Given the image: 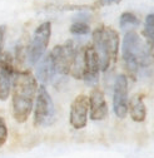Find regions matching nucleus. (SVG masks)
I'll return each mask as SVG.
<instances>
[{"mask_svg": "<svg viewBox=\"0 0 154 158\" xmlns=\"http://www.w3.org/2000/svg\"><path fill=\"white\" fill-rule=\"evenodd\" d=\"M55 118V108L53 99L45 85L38 87L34 107V126L44 127L53 123Z\"/></svg>", "mask_w": 154, "mask_h": 158, "instance_id": "nucleus-4", "label": "nucleus"}, {"mask_svg": "<svg viewBox=\"0 0 154 158\" xmlns=\"http://www.w3.org/2000/svg\"><path fill=\"white\" fill-rule=\"evenodd\" d=\"M14 62L9 53L3 54L0 59V101L5 102L11 94L14 79Z\"/></svg>", "mask_w": 154, "mask_h": 158, "instance_id": "nucleus-8", "label": "nucleus"}, {"mask_svg": "<svg viewBox=\"0 0 154 158\" xmlns=\"http://www.w3.org/2000/svg\"><path fill=\"white\" fill-rule=\"evenodd\" d=\"M70 33L75 35H85L90 33V28L85 22H75L70 27Z\"/></svg>", "mask_w": 154, "mask_h": 158, "instance_id": "nucleus-17", "label": "nucleus"}, {"mask_svg": "<svg viewBox=\"0 0 154 158\" xmlns=\"http://www.w3.org/2000/svg\"><path fill=\"white\" fill-rule=\"evenodd\" d=\"M5 33H6V28L5 25H0V59L3 56V50H4V40H5Z\"/></svg>", "mask_w": 154, "mask_h": 158, "instance_id": "nucleus-20", "label": "nucleus"}, {"mask_svg": "<svg viewBox=\"0 0 154 158\" xmlns=\"http://www.w3.org/2000/svg\"><path fill=\"white\" fill-rule=\"evenodd\" d=\"M153 45H154V42H153Z\"/></svg>", "mask_w": 154, "mask_h": 158, "instance_id": "nucleus-21", "label": "nucleus"}, {"mask_svg": "<svg viewBox=\"0 0 154 158\" xmlns=\"http://www.w3.org/2000/svg\"><path fill=\"white\" fill-rule=\"evenodd\" d=\"M36 79L40 81L43 84H47L49 82H51L56 72L54 68V63H53V59L50 56V54L44 55L39 62L36 63Z\"/></svg>", "mask_w": 154, "mask_h": 158, "instance_id": "nucleus-12", "label": "nucleus"}, {"mask_svg": "<svg viewBox=\"0 0 154 158\" xmlns=\"http://www.w3.org/2000/svg\"><path fill=\"white\" fill-rule=\"evenodd\" d=\"M128 79L127 75L119 74L115 78L113 87V110L118 118H125L128 114Z\"/></svg>", "mask_w": 154, "mask_h": 158, "instance_id": "nucleus-7", "label": "nucleus"}, {"mask_svg": "<svg viewBox=\"0 0 154 158\" xmlns=\"http://www.w3.org/2000/svg\"><path fill=\"white\" fill-rule=\"evenodd\" d=\"M122 0H97L95 2V6L100 8V6H109V5H115V4H119Z\"/></svg>", "mask_w": 154, "mask_h": 158, "instance_id": "nucleus-19", "label": "nucleus"}, {"mask_svg": "<svg viewBox=\"0 0 154 158\" xmlns=\"http://www.w3.org/2000/svg\"><path fill=\"white\" fill-rule=\"evenodd\" d=\"M75 52H76V48L73 40H68L63 45H55L53 48V50L49 54L53 59L56 74L59 75L70 74V68L75 56Z\"/></svg>", "mask_w": 154, "mask_h": 158, "instance_id": "nucleus-6", "label": "nucleus"}, {"mask_svg": "<svg viewBox=\"0 0 154 158\" xmlns=\"http://www.w3.org/2000/svg\"><path fill=\"white\" fill-rule=\"evenodd\" d=\"M8 135H9V132H8L6 123H5V121H4V118L0 117V147H3V146L6 143Z\"/></svg>", "mask_w": 154, "mask_h": 158, "instance_id": "nucleus-18", "label": "nucleus"}, {"mask_svg": "<svg viewBox=\"0 0 154 158\" xmlns=\"http://www.w3.org/2000/svg\"><path fill=\"white\" fill-rule=\"evenodd\" d=\"M119 35L113 28L99 27L93 31V48L102 72H105L115 63L119 53Z\"/></svg>", "mask_w": 154, "mask_h": 158, "instance_id": "nucleus-3", "label": "nucleus"}, {"mask_svg": "<svg viewBox=\"0 0 154 158\" xmlns=\"http://www.w3.org/2000/svg\"><path fill=\"white\" fill-rule=\"evenodd\" d=\"M89 102V117L91 121H102L108 115V104L103 90L94 88L88 98Z\"/></svg>", "mask_w": 154, "mask_h": 158, "instance_id": "nucleus-11", "label": "nucleus"}, {"mask_svg": "<svg viewBox=\"0 0 154 158\" xmlns=\"http://www.w3.org/2000/svg\"><path fill=\"white\" fill-rule=\"evenodd\" d=\"M143 35L147 39V43L153 47V42H154V13L149 14L147 16V19H145V25H144Z\"/></svg>", "mask_w": 154, "mask_h": 158, "instance_id": "nucleus-15", "label": "nucleus"}, {"mask_svg": "<svg viewBox=\"0 0 154 158\" xmlns=\"http://www.w3.org/2000/svg\"><path fill=\"white\" fill-rule=\"evenodd\" d=\"M38 92L35 75L29 70L15 72L11 87L13 117L18 123H25L34 108Z\"/></svg>", "mask_w": 154, "mask_h": 158, "instance_id": "nucleus-1", "label": "nucleus"}, {"mask_svg": "<svg viewBox=\"0 0 154 158\" xmlns=\"http://www.w3.org/2000/svg\"><path fill=\"white\" fill-rule=\"evenodd\" d=\"M99 63L93 45L84 48V72L83 79L88 85H95L99 81Z\"/></svg>", "mask_w": 154, "mask_h": 158, "instance_id": "nucleus-10", "label": "nucleus"}, {"mask_svg": "<svg viewBox=\"0 0 154 158\" xmlns=\"http://www.w3.org/2000/svg\"><path fill=\"white\" fill-rule=\"evenodd\" d=\"M88 113H89L88 97L85 94L76 95L70 106L69 122L71 127L75 129H83L88 122Z\"/></svg>", "mask_w": 154, "mask_h": 158, "instance_id": "nucleus-9", "label": "nucleus"}, {"mask_svg": "<svg viewBox=\"0 0 154 158\" xmlns=\"http://www.w3.org/2000/svg\"><path fill=\"white\" fill-rule=\"evenodd\" d=\"M122 55L125 68L130 74L136 75L139 69L150 67L154 63L152 45L144 43L136 31H128L123 38Z\"/></svg>", "mask_w": 154, "mask_h": 158, "instance_id": "nucleus-2", "label": "nucleus"}, {"mask_svg": "<svg viewBox=\"0 0 154 158\" xmlns=\"http://www.w3.org/2000/svg\"><path fill=\"white\" fill-rule=\"evenodd\" d=\"M51 36V23L44 22L34 31L33 39L28 49V59L31 65H35L44 56Z\"/></svg>", "mask_w": 154, "mask_h": 158, "instance_id": "nucleus-5", "label": "nucleus"}, {"mask_svg": "<svg viewBox=\"0 0 154 158\" xmlns=\"http://www.w3.org/2000/svg\"><path fill=\"white\" fill-rule=\"evenodd\" d=\"M128 112L130 114V118L134 122L142 123L145 121L147 108H145V104L143 101V95L136 94L132 97V99L128 103Z\"/></svg>", "mask_w": 154, "mask_h": 158, "instance_id": "nucleus-13", "label": "nucleus"}, {"mask_svg": "<svg viewBox=\"0 0 154 158\" xmlns=\"http://www.w3.org/2000/svg\"><path fill=\"white\" fill-rule=\"evenodd\" d=\"M119 23H120V27H122L123 29H125V28H128V27H137V25H139V19H138L136 15H134L133 13L125 11V13H123V14L120 15Z\"/></svg>", "mask_w": 154, "mask_h": 158, "instance_id": "nucleus-16", "label": "nucleus"}, {"mask_svg": "<svg viewBox=\"0 0 154 158\" xmlns=\"http://www.w3.org/2000/svg\"><path fill=\"white\" fill-rule=\"evenodd\" d=\"M83 72H84V49L76 48L75 56L70 68V74L75 79H83Z\"/></svg>", "mask_w": 154, "mask_h": 158, "instance_id": "nucleus-14", "label": "nucleus"}]
</instances>
